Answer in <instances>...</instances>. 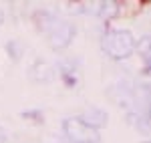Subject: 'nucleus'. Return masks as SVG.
Wrapping results in <instances>:
<instances>
[{
  "instance_id": "obj_3",
  "label": "nucleus",
  "mask_w": 151,
  "mask_h": 143,
  "mask_svg": "<svg viewBox=\"0 0 151 143\" xmlns=\"http://www.w3.org/2000/svg\"><path fill=\"white\" fill-rule=\"evenodd\" d=\"M77 32L75 24L69 22V20H63V18H57L52 26L47 30V38H48V45L55 48V50H60V48L69 47L73 36Z\"/></svg>"
},
{
  "instance_id": "obj_7",
  "label": "nucleus",
  "mask_w": 151,
  "mask_h": 143,
  "mask_svg": "<svg viewBox=\"0 0 151 143\" xmlns=\"http://www.w3.org/2000/svg\"><path fill=\"white\" fill-rule=\"evenodd\" d=\"M4 48H6V52H8V57H10L12 60H18L20 57H22V52H24V47L18 42V40H8Z\"/></svg>"
},
{
  "instance_id": "obj_6",
  "label": "nucleus",
  "mask_w": 151,
  "mask_h": 143,
  "mask_svg": "<svg viewBox=\"0 0 151 143\" xmlns=\"http://www.w3.org/2000/svg\"><path fill=\"white\" fill-rule=\"evenodd\" d=\"M58 71H60V77L67 85H75L77 79H79V73H77V63L73 59H65L58 63Z\"/></svg>"
},
{
  "instance_id": "obj_8",
  "label": "nucleus",
  "mask_w": 151,
  "mask_h": 143,
  "mask_svg": "<svg viewBox=\"0 0 151 143\" xmlns=\"http://www.w3.org/2000/svg\"><path fill=\"white\" fill-rule=\"evenodd\" d=\"M0 143H6V133H4L2 127H0Z\"/></svg>"
},
{
  "instance_id": "obj_2",
  "label": "nucleus",
  "mask_w": 151,
  "mask_h": 143,
  "mask_svg": "<svg viewBox=\"0 0 151 143\" xmlns=\"http://www.w3.org/2000/svg\"><path fill=\"white\" fill-rule=\"evenodd\" d=\"M63 133L70 143H99V131L89 127L81 117H69L63 121Z\"/></svg>"
},
{
  "instance_id": "obj_1",
  "label": "nucleus",
  "mask_w": 151,
  "mask_h": 143,
  "mask_svg": "<svg viewBox=\"0 0 151 143\" xmlns=\"http://www.w3.org/2000/svg\"><path fill=\"white\" fill-rule=\"evenodd\" d=\"M103 50L113 59H125L135 50V38L127 30H111L103 36Z\"/></svg>"
},
{
  "instance_id": "obj_5",
  "label": "nucleus",
  "mask_w": 151,
  "mask_h": 143,
  "mask_svg": "<svg viewBox=\"0 0 151 143\" xmlns=\"http://www.w3.org/2000/svg\"><path fill=\"white\" fill-rule=\"evenodd\" d=\"M81 119L89 125V127H93V129H99V127H103L105 123H107V113H105L103 109H87L85 113L81 115Z\"/></svg>"
},
{
  "instance_id": "obj_9",
  "label": "nucleus",
  "mask_w": 151,
  "mask_h": 143,
  "mask_svg": "<svg viewBox=\"0 0 151 143\" xmlns=\"http://www.w3.org/2000/svg\"><path fill=\"white\" fill-rule=\"evenodd\" d=\"M2 22H4V12L0 10V24H2Z\"/></svg>"
},
{
  "instance_id": "obj_4",
  "label": "nucleus",
  "mask_w": 151,
  "mask_h": 143,
  "mask_svg": "<svg viewBox=\"0 0 151 143\" xmlns=\"http://www.w3.org/2000/svg\"><path fill=\"white\" fill-rule=\"evenodd\" d=\"M28 79L32 81V83H50L52 79H55V69L48 65L47 60L42 59H36L30 67H28Z\"/></svg>"
}]
</instances>
